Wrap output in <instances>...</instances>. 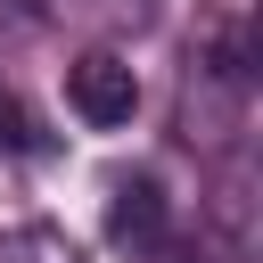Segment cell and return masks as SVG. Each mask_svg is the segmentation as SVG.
Wrapping results in <instances>:
<instances>
[{
	"label": "cell",
	"mask_w": 263,
	"mask_h": 263,
	"mask_svg": "<svg viewBox=\"0 0 263 263\" xmlns=\"http://www.w3.org/2000/svg\"><path fill=\"white\" fill-rule=\"evenodd\" d=\"M66 107H74L90 132H123V123L140 115V74H132L115 49H90V58L66 66Z\"/></svg>",
	"instance_id": "cell-1"
},
{
	"label": "cell",
	"mask_w": 263,
	"mask_h": 263,
	"mask_svg": "<svg viewBox=\"0 0 263 263\" xmlns=\"http://www.w3.org/2000/svg\"><path fill=\"white\" fill-rule=\"evenodd\" d=\"M115 238H123V247H164L156 181H123V189H115Z\"/></svg>",
	"instance_id": "cell-2"
},
{
	"label": "cell",
	"mask_w": 263,
	"mask_h": 263,
	"mask_svg": "<svg viewBox=\"0 0 263 263\" xmlns=\"http://www.w3.org/2000/svg\"><path fill=\"white\" fill-rule=\"evenodd\" d=\"M0 263H82V247L66 230H49V222H25V230L0 238Z\"/></svg>",
	"instance_id": "cell-3"
},
{
	"label": "cell",
	"mask_w": 263,
	"mask_h": 263,
	"mask_svg": "<svg viewBox=\"0 0 263 263\" xmlns=\"http://www.w3.org/2000/svg\"><path fill=\"white\" fill-rule=\"evenodd\" d=\"M41 132H33V115L16 107V90H0V148H33Z\"/></svg>",
	"instance_id": "cell-4"
}]
</instances>
